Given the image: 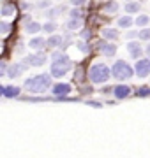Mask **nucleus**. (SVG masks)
<instances>
[{
  "label": "nucleus",
  "mask_w": 150,
  "mask_h": 158,
  "mask_svg": "<svg viewBox=\"0 0 150 158\" xmlns=\"http://www.w3.org/2000/svg\"><path fill=\"white\" fill-rule=\"evenodd\" d=\"M90 35H92V32H90V30H81V39H85V40H88L90 39Z\"/></svg>",
  "instance_id": "c756f323"
},
{
  "label": "nucleus",
  "mask_w": 150,
  "mask_h": 158,
  "mask_svg": "<svg viewBox=\"0 0 150 158\" xmlns=\"http://www.w3.org/2000/svg\"><path fill=\"white\" fill-rule=\"evenodd\" d=\"M147 53H148V55H150V44H148V48H147Z\"/></svg>",
  "instance_id": "f704fd0d"
},
{
  "label": "nucleus",
  "mask_w": 150,
  "mask_h": 158,
  "mask_svg": "<svg viewBox=\"0 0 150 158\" xmlns=\"http://www.w3.org/2000/svg\"><path fill=\"white\" fill-rule=\"evenodd\" d=\"M134 74H136V70H134L127 62H124V60H117V62L113 63V67H111V76L115 79H118V81L131 79Z\"/></svg>",
  "instance_id": "20e7f679"
},
{
  "label": "nucleus",
  "mask_w": 150,
  "mask_h": 158,
  "mask_svg": "<svg viewBox=\"0 0 150 158\" xmlns=\"http://www.w3.org/2000/svg\"><path fill=\"white\" fill-rule=\"evenodd\" d=\"M106 11L108 12H117L118 11V4H117L115 0H108V2H106Z\"/></svg>",
  "instance_id": "b1692460"
},
{
  "label": "nucleus",
  "mask_w": 150,
  "mask_h": 158,
  "mask_svg": "<svg viewBox=\"0 0 150 158\" xmlns=\"http://www.w3.org/2000/svg\"><path fill=\"white\" fill-rule=\"evenodd\" d=\"M65 11V7H62V6H58V7H53V9H48L46 11V16L50 18V19H53L55 16H58L60 12H64Z\"/></svg>",
  "instance_id": "aec40b11"
},
{
  "label": "nucleus",
  "mask_w": 150,
  "mask_h": 158,
  "mask_svg": "<svg viewBox=\"0 0 150 158\" xmlns=\"http://www.w3.org/2000/svg\"><path fill=\"white\" fill-rule=\"evenodd\" d=\"M0 91H2L4 98H14V97L20 95L21 88H20V86H14V85H7V86H2Z\"/></svg>",
  "instance_id": "1a4fd4ad"
},
{
  "label": "nucleus",
  "mask_w": 150,
  "mask_h": 158,
  "mask_svg": "<svg viewBox=\"0 0 150 158\" xmlns=\"http://www.w3.org/2000/svg\"><path fill=\"white\" fill-rule=\"evenodd\" d=\"M133 23H134L133 18L129 16V14H126V16H122L120 19H118V28H129Z\"/></svg>",
  "instance_id": "6ab92c4d"
},
{
  "label": "nucleus",
  "mask_w": 150,
  "mask_h": 158,
  "mask_svg": "<svg viewBox=\"0 0 150 158\" xmlns=\"http://www.w3.org/2000/svg\"><path fill=\"white\" fill-rule=\"evenodd\" d=\"M48 44V40H44L42 37H34V39L29 40V46L32 48V49H41L42 51V48Z\"/></svg>",
  "instance_id": "ddd939ff"
},
{
  "label": "nucleus",
  "mask_w": 150,
  "mask_h": 158,
  "mask_svg": "<svg viewBox=\"0 0 150 158\" xmlns=\"http://www.w3.org/2000/svg\"><path fill=\"white\" fill-rule=\"evenodd\" d=\"M148 21H150V18L147 16V14H139V16L136 18V25L141 27V28H145V27L148 25Z\"/></svg>",
  "instance_id": "4be33fe9"
},
{
  "label": "nucleus",
  "mask_w": 150,
  "mask_h": 158,
  "mask_svg": "<svg viewBox=\"0 0 150 158\" xmlns=\"http://www.w3.org/2000/svg\"><path fill=\"white\" fill-rule=\"evenodd\" d=\"M139 35V32H134V30H129V32H127V37H129V39H134V37H138Z\"/></svg>",
  "instance_id": "473e14b6"
},
{
  "label": "nucleus",
  "mask_w": 150,
  "mask_h": 158,
  "mask_svg": "<svg viewBox=\"0 0 150 158\" xmlns=\"http://www.w3.org/2000/svg\"><path fill=\"white\" fill-rule=\"evenodd\" d=\"M99 49H101V53H103L104 56L113 58L115 53H117V46L113 44V42H103V44L99 46Z\"/></svg>",
  "instance_id": "9b49d317"
},
{
  "label": "nucleus",
  "mask_w": 150,
  "mask_h": 158,
  "mask_svg": "<svg viewBox=\"0 0 150 158\" xmlns=\"http://www.w3.org/2000/svg\"><path fill=\"white\" fill-rule=\"evenodd\" d=\"M148 93H150V90L147 88V86H143V88H139V90H138V95L139 97H147Z\"/></svg>",
  "instance_id": "7c9ffc66"
},
{
  "label": "nucleus",
  "mask_w": 150,
  "mask_h": 158,
  "mask_svg": "<svg viewBox=\"0 0 150 158\" xmlns=\"http://www.w3.org/2000/svg\"><path fill=\"white\" fill-rule=\"evenodd\" d=\"M55 28H57V23H55V21H48V23H44V25H42V30H44V32H48V34H53V32H55Z\"/></svg>",
  "instance_id": "5701e85b"
},
{
  "label": "nucleus",
  "mask_w": 150,
  "mask_h": 158,
  "mask_svg": "<svg viewBox=\"0 0 150 158\" xmlns=\"http://www.w3.org/2000/svg\"><path fill=\"white\" fill-rule=\"evenodd\" d=\"M113 95H115V98H118V100L127 98V97L131 95V88L127 85H117L115 88H113Z\"/></svg>",
  "instance_id": "9d476101"
},
{
  "label": "nucleus",
  "mask_w": 150,
  "mask_h": 158,
  "mask_svg": "<svg viewBox=\"0 0 150 158\" xmlns=\"http://www.w3.org/2000/svg\"><path fill=\"white\" fill-rule=\"evenodd\" d=\"M69 2H71V6L80 7V6H85V2H87V0H69Z\"/></svg>",
  "instance_id": "2f4dec72"
},
{
  "label": "nucleus",
  "mask_w": 150,
  "mask_h": 158,
  "mask_svg": "<svg viewBox=\"0 0 150 158\" xmlns=\"http://www.w3.org/2000/svg\"><path fill=\"white\" fill-rule=\"evenodd\" d=\"M46 60H48V56L44 53H35V55H29V56L25 58V63L32 65V67H42L46 63Z\"/></svg>",
  "instance_id": "423d86ee"
},
{
  "label": "nucleus",
  "mask_w": 150,
  "mask_h": 158,
  "mask_svg": "<svg viewBox=\"0 0 150 158\" xmlns=\"http://www.w3.org/2000/svg\"><path fill=\"white\" fill-rule=\"evenodd\" d=\"M106 2H108V0H106Z\"/></svg>",
  "instance_id": "e433bc0d"
},
{
  "label": "nucleus",
  "mask_w": 150,
  "mask_h": 158,
  "mask_svg": "<svg viewBox=\"0 0 150 158\" xmlns=\"http://www.w3.org/2000/svg\"><path fill=\"white\" fill-rule=\"evenodd\" d=\"M65 28L69 30V32L81 28V19H76V18H69V21H67V25H65Z\"/></svg>",
  "instance_id": "a211bd4d"
},
{
  "label": "nucleus",
  "mask_w": 150,
  "mask_h": 158,
  "mask_svg": "<svg viewBox=\"0 0 150 158\" xmlns=\"http://www.w3.org/2000/svg\"><path fill=\"white\" fill-rule=\"evenodd\" d=\"M138 37L139 40H150V28H141Z\"/></svg>",
  "instance_id": "393cba45"
},
{
  "label": "nucleus",
  "mask_w": 150,
  "mask_h": 158,
  "mask_svg": "<svg viewBox=\"0 0 150 158\" xmlns=\"http://www.w3.org/2000/svg\"><path fill=\"white\" fill-rule=\"evenodd\" d=\"M101 34H103L104 39H108V40H117L118 39V35H120L117 28H103Z\"/></svg>",
  "instance_id": "4468645a"
},
{
  "label": "nucleus",
  "mask_w": 150,
  "mask_h": 158,
  "mask_svg": "<svg viewBox=\"0 0 150 158\" xmlns=\"http://www.w3.org/2000/svg\"><path fill=\"white\" fill-rule=\"evenodd\" d=\"M134 70H136V76H138V77H147V76H150V60L148 58L138 60Z\"/></svg>",
  "instance_id": "39448f33"
},
{
  "label": "nucleus",
  "mask_w": 150,
  "mask_h": 158,
  "mask_svg": "<svg viewBox=\"0 0 150 158\" xmlns=\"http://www.w3.org/2000/svg\"><path fill=\"white\" fill-rule=\"evenodd\" d=\"M51 76L53 77H62V76H65V74L71 70V58L65 55V53H58V51H55L51 55Z\"/></svg>",
  "instance_id": "f257e3e1"
},
{
  "label": "nucleus",
  "mask_w": 150,
  "mask_h": 158,
  "mask_svg": "<svg viewBox=\"0 0 150 158\" xmlns=\"http://www.w3.org/2000/svg\"><path fill=\"white\" fill-rule=\"evenodd\" d=\"M50 6H51V0H41V2H37V7H41V9H48Z\"/></svg>",
  "instance_id": "c85d7f7f"
},
{
  "label": "nucleus",
  "mask_w": 150,
  "mask_h": 158,
  "mask_svg": "<svg viewBox=\"0 0 150 158\" xmlns=\"http://www.w3.org/2000/svg\"><path fill=\"white\" fill-rule=\"evenodd\" d=\"M9 30H11V25L9 23H0V32H2V35H7L9 34Z\"/></svg>",
  "instance_id": "cd10ccee"
},
{
  "label": "nucleus",
  "mask_w": 150,
  "mask_h": 158,
  "mask_svg": "<svg viewBox=\"0 0 150 158\" xmlns=\"http://www.w3.org/2000/svg\"><path fill=\"white\" fill-rule=\"evenodd\" d=\"M90 106H94V107H101V102H88Z\"/></svg>",
  "instance_id": "72a5a7b5"
},
{
  "label": "nucleus",
  "mask_w": 150,
  "mask_h": 158,
  "mask_svg": "<svg viewBox=\"0 0 150 158\" xmlns=\"http://www.w3.org/2000/svg\"><path fill=\"white\" fill-rule=\"evenodd\" d=\"M62 42H64V37H62V35L51 34V37L48 39V46H50V48H60V46H62Z\"/></svg>",
  "instance_id": "2eb2a0df"
},
{
  "label": "nucleus",
  "mask_w": 150,
  "mask_h": 158,
  "mask_svg": "<svg viewBox=\"0 0 150 158\" xmlns=\"http://www.w3.org/2000/svg\"><path fill=\"white\" fill-rule=\"evenodd\" d=\"M25 65H27V63H14V65H11V67H9V70H7V76H9L11 79L18 77V76H21V74H23V70H25Z\"/></svg>",
  "instance_id": "f8f14e48"
},
{
  "label": "nucleus",
  "mask_w": 150,
  "mask_h": 158,
  "mask_svg": "<svg viewBox=\"0 0 150 158\" xmlns=\"http://www.w3.org/2000/svg\"><path fill=\"white\" fill-rule=\"evenodd\" d=\"M78 48H80V51H83L85 55H88V53H90V46H88L87 40H85V42H78Z\"/></svg>",
  "instance_id": "bb28decb"
},
{
  "label": "nucleus",
  "mask_w": 150,
  "mask_h": 158,
  "mask_svg": "<svg viewBox=\"0 0 150 158\" xmlns=\"http://www.w3.org/2000/svg\"><path fill=\"white\" fill-rule=\"evenodd\" d=\"M69 16H71V18H76V19H83V12H81L78 7H74V9L69 12Z\"/></svg>",
  "instance_id": "a878e982"
},
{
  "label": "nucleus",
  "mask_w": 150,
  "mask_h": 158,
  "mask_svg": "<svg viewBox=\"0 0 150 158\" xmlns=\"http://www.w3.org/2000/svg\"><path fill=\"white\" fill-rule=\"evenodd\" d=\"M14 12H16V7L14 6H11V4H4L2 6V16H11Z\"/></svg>",
  "instance_id": "412c9836"
},
{
  "label": "nucleus",
  "mask_w": 150,
  "mask_h": 158,
  "mask_svg": "<svg viewBox=\"0 0 150 158\" xmlns=\"http://www.w3.org/2000/svg\"><path fill=\"white\" fill-rule=\"evenodd\" d=\"M139 9H141V6H139V2H127L126 4V12L127 14H134V12H139Z\"/></svg>",
  "instance_id": "f3484780"
},
{
  "label": "nucleus",
  "mask_w": 150,
  "mask_h": 158,
  "mask_svg": "<svg viewBox=\"0 0 150 158\" xmlns=\"http://www.w3.org/2000/svg\"><path fill=\"white\" fill-rule=\"evenodd\" d=\"M127 53L131 55L133 58L138 60L141 56V53H143V48H141V42H136V40H129L127 42Z\"/></svg>",
  "instance_id": "0eeeda50"
},
{
  "label": "nucleus",
  "mask_w": 150,
  "mask_h": 158,
  "mask_svg": "<svg viewBox=\"0 0 150 158\" xmlns=\"http://www.w3.org/2000/svg\"><path fill=\"white\" fill-rule=\"evenodd\" d=\"M127 2H133V0H127Z\"/></svg>",
  "instance_id": "c9c22d12"
},
{
  "label": "nucleus",
  "mask_w": 150,
  "mask_h": 158,
  "mask_svg": "<svg viewBox=\"0 0 150 158\" xmlns=\"http://www.w3.org/2000/svg\"><path fill=\"white\" fill-rule=\"evenodd\" d=\"M51 90L55 97H65L71 93V85L69 83H57V85L51 86Z\"/></svg>",
  "instance_id": "6e6552de"
},
{
  "label": "nucleus",
  "mask_w": 150,
  "mask_h": 158,
  "mask_svg": "<svg viewBox=\"0 0 150 158\" xmlns=\"http://www.w3.org/2000/svg\"><path fill=\"white\" fill-rule=\"evenodd\" d=\"M111 76V69L106 67L104 63H94L90 70H88V77L94 85H101V83H106Z\"/></svg>",
  "instance_id": "7ed1b4c3"
},
{
  "label": "nucleus",
  "mask_w": 150,
  "mask_h": 158,
  "mask_svg": "<svg viewBox=\"0 0 150 158\" xmlns=\"http://www.w3.org/2000/svg\"><path fill=\"white\" fill-rule=\"evenodd\" d=\"M51 86V74H39L25 81V90L32 93H42Z\"/></svg>",
  "instance_id": "f03ea898"
},
{
  "label": "nucleus",
  "mask_w": 150,
  "mask_h": 158,
  "mask_svg": "<svg viewBox=\"0 0 150 158\" xmlns=\"http://www.w3.org/2000/svg\"><path fill=\"white\" fill-rule=\"evenodd\" d=\"M25 30H27L29 34H37V32H41V30H42V25H41V23H37V21H29Z\"/></svg>",
  "instance_id": "dca6fc26"
}]
</instances>
